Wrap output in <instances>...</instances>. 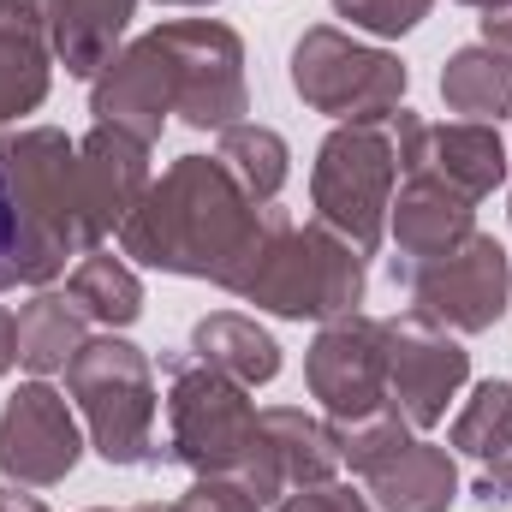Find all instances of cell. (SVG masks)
Returning a JSON list of instances; mask_svg holds the SVG:
<instances>
[{
  "label": "cell",
  "mask_w": 512,
  "mask_h": 512,
  "mask_svg": "<svg viewBox=\"0 0 512 512\" xmlns=\"http://www.w3.org/2000/svg\"><path fill=\"white\" fill-rule=\"evenodd\" d=\"M286 221V209L256 203L221 167V155H179L131 209V221L120 227V251L161 274L245 292V280Z\"/></svg>",
  "instance_id": "cell-1"
},
{
  "label": "cell",
  "mask_w": 512,
  "mask_h": 512,
  "mask_svg": "<svg viewBox=\"0 0 512 512\" xmlns=\"http://www.w3.org/2000/svg\"><path fill=\"white\" fill-rule=\"evenodd\" d=\"M0 185L18 209L30 286H48L66 274V256L96 251L90 215H84V179H78V143L60 126L0 131Z\"/></svg>",
  "instance_id": "cell-2"
},
{
  "label": "cell",
  "mask_w": 512,
  "mask_h": 512,
  "mask_svg": "<svg viewBox=\"0 0 512 512\" xmlns=\"http://www.w3.org/2000/svg\"><path fill=\"white\" fill-rule=\"evenodd\" d=\"M66 399L90 429V447L108 465H167V447L155 441V364L143 346H131L120 334H96L78 346V358L66 364Z\"/></svg>",
  "instance_id": "cell-3"
},
{
  "label": "cell",
  "mask_w": 512,
  "mask_h": 512,
  "mask_svg": "<svg viewBox=\"0 0 512 512\" xmlns=\"http://www.w3.org/2000/svg\"><path fill=\"white\" fill-rule=\"evenodd\" d=\"M364 286H370V274H364V251L352 239H340L322 221H304V227L286 221L239 298L268 316H286V322H334L364 304Z\"/></svg>",
  "instance_id": "cell-4"
},
{
  "label": "cell",
  "mask_w": 512,
  "mask_h": 512,
  "mask_svg": "<svg viewBox=\"0 0 512 512\" xmlns=\"http://www.w3.org/2000/svg\"><path fill=\"white\" fill-rule=\"evenodd\" d=\"M399 191V143H393V114L387 120H352L334 126L316 149L310 167V203L316 221L352 239L358 251H382L387 209Z\"/></svg>",
  "instance_id": "cell-5"
},
{
  "label": "cell",
  "mask_w": 512,
  "mask_h": 512,
  "mask_svg": "<svg viewBox=\"0 0 512 512\" xmlns=\"http://www.w3.org/2000/svg\"><path fill=\"white\" fill-rule=\"evenodd\" d=\"M149 54L161 66L167 108L191 131H227L239 114H251V84H245V36L221 18H173L155 24Z\"/></svg>",
  "instance_id": "cell-6"
},
{
  "label": "cell",
  "mask_w": 512,
  "mask_h": 512,
  "mask_svg": "<svg viewBox=\"0 0 512 512\" xmlns=\"http://www.w3.org/2000/svg\"><path fill=\"white\" fill-rule=\"evenodd\" d=\"M161 370H167V465H185L197 477H233L256 429L251 387L191 358V346L161 352Z\"/></svg>",
  "instance_id": "cell-7"
},
{
  "label": "cell",
  "mask_w": 512,
  "mask_h": 512,
  "mask_svg": "<svg viewBox=\"0 0 512 512\" xmlns=\"http://www.w3.org/2000/svg\"><path fill=\"white\" fill-rule=\"evenodd\" d=\"M292 90L304 108L352 126V120H387L405 102L411 72L399 54L346 36L340 24H310L292 42Z\"/></svg>",
  "instance_id": "cell-8"
},
{
  "label": "cell",
  "mask_w": 512,
  "mask_h": 512,
  "mask_svg": "<svg viewBox=\"0 0 512 512\" xmlns=\"http://www.w3.org/2000/svg\"><path fill=\"white\" fill-rule=\"evenodd\" d=\"M387 274H393V286H405L411 310L447 334H489L512 304V262L501 239H489V233H471L447 256H423V262L393 256Z\"/></svg>",
  "instance_id": "cell-9"
},
{
  "label": "cell",
  "mask_w": 512,
  "mask_h": 512,
  "mask_svg": "<svg viewBox=\"0 0 512 512\" xmlns=\"http://www.w3.org/2000/svg\"><path fill=\"white\" fill-rule=\"evenodd\" d=\"M84 459V435H78V411L48 376L18 382V393L0 405V477L18 489H54L78 471Z\"/></svg>",
  "instance_id": "cell-10"
},
{
  "label": "cell",
  "mask_w": 512,
  "mask_h": 512,
  "mask_svg": "<svg viewBox=\"0 0 512 512\" xmlns=\"http://www.w3.org/2000/svg\"><path fill=\"white\" fill-rule=\"evenodd\" d=\"M334 471H340L334 423H322V417H310L298 405H268V411H256L251 447H245L233 477L251 489L256 507H280L298 489L334 483Z\"/></svg>",
  "instance_id": "cell-11"
},
{
  "label": "cell",
  "mask_w": 512,
  "mask_h": 512,
  "mask_svg": "<svg viewBox=\"0 0 512 512\" xmlns=\"http://www.w3.org/2000/svg\"><path fill=\"white\" fill-rule=\"evenodd\" d=\"M382 334H387V405L411 429H435L447 417V405L459 399V387L471 382V352L417 310L387 316Z\"/></svg>",
  "instance_id": "cell-12"
},
{
  "label": "cell",
  "mask_w": 512,
  "mask_h": 512,
  "mask_svg": "<svg viewBox=\"0 0 512 512\" xmlns=\"http://www.w3.org/2000/svg\"><path fill=\"white\" fill-rule=\"evenodd\" d=\"M304 382L322 399L328 423H358L387 405V334L382 316L346 310L316 328L304 352Z\"/></svg>",
  "instance_id": "cell-13"
},
{
  "label": "cell",
  "mask_w": 512,
  "mask_h": 512,
  "mask_svg": "<svg viewBox=\"0 0 512 512\" xmlns=\"http://www.w3.org/2000/svg\"><path fill=\"white\" fill-rule=\"evenodd\" d=\"M393 143H399V173H429L471 203H483L512 173L501 131L483 120H423L393 108Z\"/></svg>",
  "instance_id": "cell-14"
},
{
  "label": "cell",
  "mask_w": 512,
  "mask_h": 512,
  "mask_svg": "<svg viewBox=\"0 0 512 512\" xmlns=\"http://www.w3.org/2000/svg\"><path fill=\"white\" fill-rule=\"evenodd\" d=\"M78 179H84V215H90V239L102 245L108 233H120L131 209L143 203V191L155 185L149 173V143L131 131L96 126L78 143Z\"/></svg>",
  "instance_id": "cell-15"
},
{
  "label": "cell",
  "mask_w": 512,
  "mask_h": 512,
  "mask_svg": "<svg viewBox=\"0 0 512 512\" xmlns=\"http://www.w3.org/2000/svg\"><path fill=\"white\" fill-rule=\"evenodd\" d=\"M477 233V203L459 197L453 185L429 179V173H399L393 209H387V239L393 256L423 262V256H447Z\"/></svg>",
  "instance_id": "cell-16"
},
{
  "label": "cell",
  "mask_w": 512,
  "mask_h": 512,
  "mask_svg": "<svg viewBox=\"0 0 512 512\" xmlns=\"http://www.w3.org/2000/svg\"><path fill=\"white\" fill-rule=\"evenodd\" d=\"M90 114H96V126L131 131V137H143V143H155V137L167 131L173 108H167L161 66H155V54H149L143 36L126 42V48L90 78Z\"/></svg>",
  "instance_id": "cell-17"
},
{
  "label": "cell",
  "mask_w": 512,
  "mask_h": 512,
  "mask_svg": "<svg viewBox=\"0 0 512 512\" xmlns=\"http://www.w3.org/2000/svg\"><path fill=\"white\" fill-rule=\"evenodd\" d=\"M54 84V36L42 0H0V126L24 120L48 102Z\"/></svg>",
  "instance_id": "cell-18"
},
{
  "label": "cell",
  "mask_w": 512,
  "mask_h": 512,
  "mask_svg": "<svg viewBox=\"0 0 512 512\" xmlns=\"http://www.w3.org/2000/svg\"><path fill=\"white\" fill-rule=\"evenodd\" d=\"M42 12H48L54 60L66 66V78H96L120 54L137 0H42Z\"/></svg>",
  "instance_id": "cell-19"
},
{
  "label": "cell",
  "mask_w": 512,
  "mask_h": 512,
  "mask_svg": "<svg viewBox=\"0 0 512 512\" xmlns=\"http://www.w3.org/2000/svg\"><path fill=\"white\" fill-rule=\"evenodd\" d=\"M191 358H203L209 370L233 376L239 387H268L280 376V340L239 310H209L191 328Z\"/></svg>",
  "instance_id": "cell-20"
},
{
  "label": "cell",
  "mask_w": 512,
  "mask_h": 512,
  "mask_svg": "<svg viewBox=\"0 0 512 512\" xmlns=\"http://www.w3.org/2000/svg\"><path fill=\"white\" fill-rule=\"evenodd\" d=\"M382 512H453L459 501V459L441 441H411L399 459H387L376 477H364Z\"/></svg>",
  "instance_id": "cell-21"
},
{
  "label": "cell",
  "mask_w": 512,
  "mask_h": 512,
  "mask_svg": "<svg viewBox=\"0 0 512 512\" xmlns=\"http://www.w3.org/2000/svg\"><path fill=\"white\" fill-rule=\"evenodd\" d=\"M441 102L459 120H483V126L512 120V54L489 48V42L453 48L441 66Z\"/></svg>",
  "instance_id": "cell-22"
},
{
  "label": "cell",
  "mask_w": 512,
  "mask_h": 512,
  "mask_svg": "<svg viewBox=\"0 0 512 512\" xmlns=\"http://www.w3.org/2000/svg\"><path fill=\"white\" fill-rule=\"evenodd\" d=\"M90 340V316L72 304V292H36L18 310V364L30 376H54L78 358V346Z\"/></svg>",
  "instance_id": "cell-23"
},
{
  "label": "cell",
  "mask_w": 512,
  "mask_h": 512,
  "mask_svg": "<svg viewBox=\"0 0 512 512\" xmlns=\"http://www.w3.org/2000/svg\"><path fill=\"white\" fill-rule=\"evenodd\" d=\"M66 292H72V304H78L90 322H102L108 334H114V328H131V322L143 316V280L131 274L120 256L102 251V245L78 256V268H72Z\"/></svg>",
  "instance_id": "cell-24"
},
{
  "label": "cell",
  "mask_w": 512,
  "mask_h": 512,
  "mask_svg": "<svg viewBox=\"0 0 512 512\" xmlns=\"http://www.w3.org/2000/svg\"><path fill=\"white\" fill-rule=\"evenodd\" d=\"M215 155H221V167L251 191L256 203H274V197L286 191V179H292V149H286V137L274 126H256V120H239V126L221 131Z\"/></svg>",
  "instance_id": "cell-25"
},
{
  "label": "cell",
  "mask_w": 512,
  "mask_h": 512,
  "mask_svg": "<svg viewBox=\"0 0 512 512\" xmlns=\"http://www.w3.org/2000/svg\"><path fill=\"white\" fill-rule=\"evenodd\" d=\"M453 453H465V459H477V465H489V459H501L512 447V382L501 376H489V382L471 387V399H465V411L453 417Z\"/></svg>",
  "instance_id": "cell-26"
},
{
  "label": "cell",
  "mask_w": 512,
  "mask_h": 512,
  "mask_svg": "<svg viewBox=\"0 0 512 512\" xmlns=\"http://www.w3.org/2000/svg\"><path fill=\"white\" fill-rule=\"evenodd\" d=\"M334 441H340V465H352L358 477H376L387 459H399L417 435H411V423L393 405H382V411H370L358 423H334Z\"/></svg>",
  "instance_id": "cell-27"
},
{
  "label": "cell",
  "mask_w": 512,
  "mask_h": 512,
  "mask_svg": "<svg viewBox=\"0 0 512 512\" xmlns=\"http://www.w3.org/2000/svg\"><path fill=\"white\" fill-rule=\"evenodd\" d=\"M334 12H340L352 30H370V36H405V30H417V24L435 12V0H334Z\"/></svg>",
  "instance_id": "cell-28"
},
{
  "label": "cell",
  "mask_w": 512,
  "mask_h": 512,
  "mask_svg": "<svg viewBox=\"0 0 512 512\" xmlns=\"http://www.w3.org/2000/svg\"><path fill=\"white\" fill-rule=\"evenodd\" d=\"M173 512H262L251 501V489L239 483V477H197L179 501H173Z\"/></svg>",
  "instance_id": "cell-29"
},
{
  "label": "cell",
  "mask_w": 512,
  "mask_h": 512,
  "mask_svg": "<svg viewBox=\"0 0 512 512\" xmlns=\"http://www.w3.org/2000/svg\"><path fill=\"white\" fill-rule=\"evenodd\" d=\"M268 512H382L370 495H358L352 483H316V489H298V495H286L280 507Z\"/></svg>",
  "instance_id": "cell-30"
},
{
  "label": "cell",
  "mask_w": 512,
  "mask_h": 512,
  "mask_svg": "<svg viewBox=\"0 0 512 512\" xmlns=\"http://www.w3.org/2000/svg\"><path fill=\"white\" fill-rule=\"evenodd\" d=\"M12 286H30V256H24V227H18V209L0 185V292Z\"/></svg>",
  "instance_id": "cell-31"
},
{
  "label": "cell",
  "mask_w": 512,
  "mask_h": 512,
  "mask_svg": "<svg viewBox=\"0 0 512 512\" xmlns=\"http://www.w3.org/2000/svg\"><path fill=\"white\" fill-rule=\"evenodd\" d=\"M471 495H477V501H489V507H495V501H512V447L477 471V489H471Z\"/></svg>",
  "instance_id": "cell-32"
},
{
  "label": "cell",
  "mask_w": 512,
  "mask_h": 512,
  "mask_svg": "<svg viewBox=\"0 0 512 512\" xmlns=\"http://www.w3.org/2000/svg\"><path fill=\"white\" fill-rule=\"evenodd\" d=\"M477 30H483V42H489V48L512 54V0H495V6H483Z\"/></svg>",
  "instance_id": "cell-33"
},
{
  "label": "cell",
  "mask_w": 512,
  "mask_h": 512,
  "mask_svg": "<svg viewBox=\"0 0 512 512\" xmlns=\"http://www.w3.org/2000/svg\"><path fill=\"white\" fill-rule=\"evenodd\" d=\"M0 512H48V507H42V495H30V489L6 483V489H0Z\"/></svg>",
  "instance_id": "cell-34"
},
{
  "label": "cell",
  "mask_w": 512,
  "mask_h": 512,
  "mask_svg": "<svg viewBox=\"0 0 512 512\" xmlns=\"http://www.w3.org/2000/svg\"><path fill=\"white\" fill-rule=\"evenodd\" d=\"M12 364H18V322L0 310V376H6Z\"/></svg>",
  "instance_id": "cell-35"
},
{
  "label": "cell",
  "mask_w": 512,
  "mask_h": 512,
  "mask_svg": "<svg viewBox=\"0 0 512 512\" xmlns=\"http://www.w3.org/2000/svg\"><path fill=\"white\" fill-rule=\"evenodd\" d=\"M90 512H173V507H161V501H143V507H90Z\"/></svg>",
  "instance_id": "cell-36"
},
{
  "label": "cell",
  "mask_w": 512,
  "mask_h": 512,
  "mask_svg": "<svg viewBox=\"0 0 512 512\" xmlns=\"http://www.w3.org/2000/svg\"><path fill=\"white\" fill-rule=\"evenodd\" d=\"M161 6H215V0H161Z\"/></svg>",
  "instance_id": "cell-37"
},
{
  "label": "cell",
  "mask_w": 512,
  "mask_h": 512,
  "mask_svg": "<svg viewBox=\"0 0 512 512\" xmlns=\"http://www.w3.org/2000/svg\"><path fill=\"white\" fill-rule=\"evenodd\" d=\"M459 6H477V12H483V6H495V0H459Z\"/></svg>",
  "instance_id": "cell-38"
},
{
  "label": "cell",
  "mask_w": 512,
  "mask_h": 512,
  "mask_svg": "<svg viewBox=\"0 0 512 512\" xmlns=\"http://www.w3.org/2000/svg\"><path fill=\"white\" fill-rule=\"evenodd\" d=\"M507 155H512V149H507Z\"/></svg>",
  "instance_id": "cell-39"
}]
</instances>
